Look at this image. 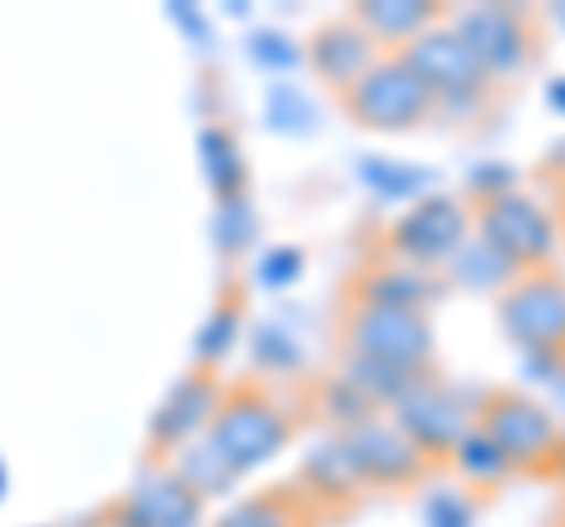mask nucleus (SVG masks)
I'll return each instance as SVG.
<instances>
[{
    "instance_id": "nucleus-1",
    "label": "nucleus",
    "mask_w": 565,
    "mask_h": 527,
    "mask_svg": "<svg viewBox=\"0 0 565 527\" xmlns=\"http://www.w3.org/2000/svg\"><path fill=\"white\" fill-rule=\"evenodd\" d=\"M344 340L353 348V358H373V363H392L405 373H419L434 354V321L429 311L415 306H353L344 321Z\"/></svg>"
},
{
    "instance_id": "nucleus-2",
    "label": "nucleus",
    "mask_w": 565,
    "mask_h": 527,
    "mask_svg": "<svg viewBox=\"0 0 565 527\" xmlns=\"http://www.w3.org/2000/svg\"><path fill=\"white\" fill-rule=\"evenodd\" d=\"M434 104L438 99L429 95V85H424L401 57L377 62L373 72L344 95L349 118L363 122V128H373V132H411L419 118H429Z\"/></svg>"
},
{
    "instance_id": "nucleus-3",
    "label": "nucleus",
    "mask_w": 565,
    "mask_h": 527,
    "mask_svg": "<svg viewBox=\"0 0 565 527\" xmlns=\"http://www.w3.org/2000/svg\"><path fill=\"white\" fill-rule=\"evenodd\" d=\"M481 433L490 438L494 448L509 456L514 471H542V466H556V452H561V424L546 406L514 391H494L486 406H481Z\"/></svg>"
},
{
    "instance_id": "nucleus-4",
    "label": "nucleus",
    "mask_w": 565,
    "mask_h": 527,
    "mask_svg": "<svg viewBox=\"0 0 565 527\" xmlns=\"http://www.w3.org/2000/svg\"><path fill=\"white\" fill-rule=\"evenodd\" d=\"M288 419H282V410L274 406L264 391H232L217 406V415H212V438L207 443L217 448L226 462H232L236 471H250V466H264L269 456L288 443Z\"/></svg>"
},
{
    "instance_id": "nucleus-5",
    "label": "nucleus",
    "mask_w": 565,
    "mask_h": 527,
    "mask_svg": "<svg viewBox=\"0 0 565 527\" xmlns=\"http://www.w3.org/2000/svg\"><path fill=\"white\" fill-rule=\"evenodd\" d=\"M500 325L527 354L565 358V278L537 269L509 283L500 297Z\"/></svg>"
},
{
    "instance_id": "nucleus-6",
    "label": "nucleus",
    "mask_w": 565,
    "mask_h": 527,
    "mask_svg": "<svg viewBox=\"0 0 565 527\" xmlns=\"http://www.w3.org/2000/svg\"><path fill=\"white\" fill-rule=\"evenodd\" d=\"M476 226H481V240L494 245L504 259H514L519 269L552 259V245H556L552 217L514 189L494 193V198H476Z\"/></svg>"
},
{
    "instance_id": "nucleus-7",
    "label": "nucleus",
    "mask_w": 565,
    "mask_h": 527,
    "mask_svg": "<svg viewBox=\"0 0 565 527\" xmlns=\"http://www.w3.org/2000/svg\"><path fill=\"white\" fill-rule=\"evenodd\" d=\"M457 39L467 43V52L481 62L486 76H519L527 57H533V33L527 20L509 6H476L457 20Z\"/></svg>"
},
{
    "instance_id": "nucleus-8",
    "label": "nucleus",
    "mask_w": 565,
    "mask_h": 527,
    "mask_svg": "<svg viewBox=\"0 0 565 527\" xmlns=\"http://www.w3.org/2000/svg\"><path fill=\"white\" fill-rule=\"evenodd\" d=\"M344 452L353 471H359L363 485H415L424 476V466H429V456H424L411 438H405L396 424H382V419H367V424L349 429L344 438Z\"/></svg>"
},
{
    "instance_id": "nucleus-9",
    "label": "nucleus",
    "mask_w": 565,
    "mask_h": 527,
    "mask_svg": "<svg viewBox=\"0 0 565 527\" xmlns=\"http://www.w3.org/2000/svg\"><path fill=\"white\" fill-rule=\"evenodd\" d=\"M401 62L429 85L434 99H471L486 85L481 62L471 57L452 29H424L415 43H405Z\"/></svg>"
},
{
    "instance_id": "nucleus-10",
    "label": "nucleus",
    "mask_w": 565,
    "mask_h": 527,
    "mask_svg": "<svg viewBox=\"0 0 565 527\" xmlns=\"http://www.w3.org/2000/svg\"><path fill=\"white\" fill-rule=\"evenodd\" d=\"M396 429L411 438L424 456L452 452L467 433V410L457 406V396L448 386H438L429 377H415V386L396 400Z\"/></svg>"
},
{
    "instance_id": "nucleus-11",
    "label": "nucleus",
    "mask_w": 565,
    "mask_h": 527,
    "mask_svg": "<svg viewBox=\"0 0 565 527\" xmlns=\"http://www.w3.org/2000/svg\"><path fill=\"white\" fill-rule=\"evenodd\" d=\"M467 245V207L434 193V198H419L411 213L392 226V250L415 259V264H438L457 255Z\"/></svg>"
},
{
    "instance_id": "nucleus-12",
    "label": "nucleus",
    "mask_w": 565,
    "mask_h": 527,
    "mask_svg": "<svg viewBox=\"0 0 565 527\" xmlns=\"http://www.w3.org/2000/svg\"><path fill=\"white\" fill-rule=\"evenodd\" d=\"M199 518L203 499L174 471H156L114 508V527H199Z\"/></svg>"
},
{
    "instance_id": "nucleus-13",
    "label": "nucleus",
    "mask_w": 565,
    "mask_h": 527,
    "mask_svg": "<svg viewBox=\"0 0 565 527\" xmlns=\"http://www.w3.org/2000/svg\"><path fill=\"white\" fill-rule=\"evenodd\" d=\"M311 62H316V72H321L326 85L349 95L353 85L377 66V39L359 20H334V24H326L321 33H316Z\"/></svg>"
},
{
    "instance_id": "nucleus-14",
    "label": "nucleus",
    "mask_w": 565,
    "mask_h": 527,
    "mask_svg": "<svg viewBox=\"0 0 565 527\" xmlns=\"http://www.w3.org/2000/svg\"><path fill=\"white\" fill-rule=\"evenodd\" d=\"M212 415H217V386H212V377H199V373L180 377L170 386L166 406L156 410V419H151V448L161 452V448L184 443V438L193 429H203Z\"/></svg>"
},
{
    "instance_id": "nucleus-15",
    "label": "nucleus",
    "mask_w": 565,
    "mask_h": 527,
    "mask_svg": "<svg viewBox=\"0 0 565 527\" xmlns=\"http://www.w3.org/2000/svg\"><path fill=\"white\" fill-rule=\"evenodd\" d=\"M434 14L438 6H429V0H367L353 20L382 43H405V39H419L434 24Z\"/></svg>"
},
{
    "instance_id": "nucleus-16",
    "label": "nucleus",
    "mask_w": 565,
    "mask_h": 527,
    "mask_svg": "<svg viewBox=\"0 0 565 527\" xmlns=\"http://www.w3.org/2000/svg\"><path fill=\"white\" fill-rule=\"evenodd\" d=\"M307 523H311L307 495H297V490H264V495L236 504L217 527H307Z\"/></svg>"
},
{
    "instance_id": "nucleus-17",
    "label": "nucleus",
    "mask_w": 565,
    "mask_h": 527,
    "mask_svg": "<svg viewBox=\"0 0 565 527\" xmlns=\"http://www.w3.org/2000/svg\"><path fill=\"white\" fill-rule=\"evenodd\" d=\"M519 264L514 259H504L494 245H486L481 236H476L471 245H462V250L452 255V278L462 288H481V292H494V288H509V283H519Z\"/></svg>"
},
{
    "instance_id": "nucleus-18",
    "label": "nucleus",
    "mask_w": 565,
    "mask_h": 527,
    "mask_svg": "<svg viewBox=\"0 0 565 527\" xmlns=\"http://www.w3.org/2000/svg\"><path fill=\"white\" fill-rule=\"evenodd\" d=\"M199 147H203V174H207V184L217 189V198L222 203L245 198V161H241L236 137L226 128H207L199 137Z\"/></svg>"
},
{
    "instance_id": "nucleus-19",
    "label": "nucleus",
    "mask_w": 565,
    "mask_h": 527,
    "mask_svg": "<svg viewBox=\"0 0 565 527\" xmlns=\"http://www.w3.org/2000/svg\"><path fill=\"white\" fill-rule=\"evenodd\" d=\"M307 481L316 485V499H353V495H359V485H363L340 438L311 452V462H307Z\"/></svg>"
},
{
    "instance_id": "nucleus-20",
    "label": "nucleus",
    "mask_w": 565,
    "mask_h": 527,
    "mask_svg": "<svg viewBox=\"0 0 565 527\" xmlns=\"http://www.w3.org/2000/svg\"><path fill=\"white\" fill-rule=\"evenodd\" d=\"M174 476H180L193 495H222V490H232L236 485V476L241 471L226 462V456L212 448V443H199V448H189L184 456H180V466H174Z\"/></svg>"
},
{
    "instance_id": "nucleus-21",
    "label": "nucleus",
    "mask_w": 565,
    "mask_h": 527,
    "mask_svg": "<svg viewBox=\"0 0 565 527\" xmlns=\"http://www.w3.org/2000/svg\"><path fill=\"white\" fill-rule=\"evenodd\" d=\"M419 373H405V367H392V363H373V358H353L344 381L359 386V391L373 400V406H396V400L411 391Z\"/></svg>"
},
{
    "instance_id": "nucleus-22",
    "label": "nucleus",
    "mask_w": 565,
    "mask_h": 527,
    "mask_svg": "<svg viewBox=\"0 0 565 527\" xmlns=\"http://www.w3.org/2000/svg\"><path fill=\"white\" fill-rule=\"evenodd\" d=\"M359 180L382 193V198H415L434 184V170H419V165H392L386 155H367L359 161Z\"/></svg>"
},
{
    "instance_id": "nucleus-23",
    "label": "nucleus",
    "mask_w": 565,
    "mask_h": 527,
    "mask_svg": "<svg viewBox=\"0 0 565 527\" xmlns=\"http://www.w3.org/2000/svg\"><path fill=\"white\" fill-rule=\"evenodd\" d=\"M429 292H434L429 278H419V273H411V269H377V273L363 283V302H373V306H415V311H424Z\"/></svg>"
},
{
    "instance_id": "nucleus-24",
    "label": "nucleus",
    "mask_w": 565,
    "mask_h": 527,
    "mask_svg": "<svg viewBox=\"0 0 565 527\" xmlns=\"http://www.w3.org/2000/svg\"><path fill=\"white\" fill-rule=\"evenodd\" d=\"M452 452H457V466H462V476H471V481H504L509 471H514V466H509V456L494 448L481 429H467L462 443H457Z\"/></svg>"
},
{
    "instance_id": "nucleus-25",
    "label": "nucleus",
    "mask_w": 565,
    "mask_h": 527,
    "mask_svg": "<svg viewBox=\"0 0 565 527\" xmlns=\"http://www.w3.org/2000/svg\"><path fill=\"white\" fill-rule=\"evenodd\" d=\"M269 118H274V128H282V132H311L316 128V109H311V99L297 90V85H274L269 90Z\"/></svg>"
},
{
    "instance_id": "nucleus-26",
    "label": "nucleus",
    "mask_w": 565,
    "mask_h": 527,
    "mask_svg": "<svg viewBox=\"0 0 565 527\" xmlns=\"http://www.w3.org/2000/svg\"><path fill=\"white\" fill-rule=\"evenodd\" d=\"M326 410H330V419L334 424H344V433L349 429H359V424H367V419H373V400H367L359 386H349L344 377L340 381H330V391H326Z\"/></svg>"
},
{
    "instance_id": "nucleus-27",
    "label": "nucleus",
    "mask_w": 565,
    "mask_h": 527,
    "mask_svg": "<svg viewBox=\"0 0 565 527\" xmlns=\"http://www.w3.org/2000/svg\"><path fill=\"white\" fill-rule=\"evenodd\" d=\"M255 358H259L264 367H278V373H282V367L292 373V367L302 363V348L292 344L288 330H278V325H259V330H255Z\"/></svg>"
},
{
    "instance_id": "nucleus-28",
    "label": "nucleus",
    "mask_w": 565,
    "mask_h": 527,
    "mask_svg": "<svg viewBox=\"0 0 565 527\" xmlns=\"http://www.w3.org/2000/svg\"><path fill=\"white\" fill-rule=\"evenodd\" d=\"M250 226H255V217H250V207H245V198H232V203L217 207V245L226 255H236L250 245V236H255Z\"/></svg>"
},
{
    "instance_id": "nucleus-29",
    "label": "nucleus",
    "mask_w": 565,
    "mask_h": 527,
    "mask_svg": "<svg viewBox=\"0 0 565 527\" xmlns=\"http://www.w3.org/2000/svg\"><path fill=\"white\" fill-rule=\"evenodd\" d=\"M236 330H241V311H236V306H222V311L203 325V335H199V363H217L226 348L236 344Z\"/></svg>"
},
{
    "instance_id": "nucleus-30",
    "label": "nucleus",
    "mask_w": 565,
    "mask_h": 527,
    "mask_svg": "<svg viewBox=\"0 0 565 527\" xmlns=\"http://www.w3.org/2000/svg\"><path fill=\"white\" fill-rule=\"evenodd\" d=\"M471 523H476V508L457 490H434L424 499V527H471Z\"/></svg>"
},
{
    "instance_id": "nucleus-31",
    "label": "nucleus",
    "mask_w": 565,
    "mask_h": 527,
    "mask_svg": "<svg viewBox=\"0 0 565 527\" xmlns=\"http://www.w3.org/2000/svg\"><path fill=\"white\" fill-rule=\"evenodd\" d=\"M302 250L297 245H288V250H269L264 255V264H259V283L264 288H288V283H297V273H302Z\"/></svg>"
},
{
    "instance_id": "nucleus-32",
    "label": "nucleus",
    "mask_w": 565,
    "mask_h": 527,
    "mask_svg": "<svg viewBox=\"0 0 565 527\" xmlns=\"http://www.w3.org/2000/svg\"><path fill=\"white\" fill-rule=\"evenodd\" d=\"M250 52H255L259 66H269V72H292V66L302 62V52H297L288 39H278V33H255Z\"/></svg>"
},
{
    "instance_id": "nucleus-33",
    "label": "nucleus",
    "mask_w": 565,
    "mask_h": 527,
    "mask_svg": "<svg viewBox=\"0 0 565 527\" xmlns=\"http://www.w3.org/2000/svg\"><path fill=\"white\" fill-rule=\"evenodd\" d=\"M546 104L565 114V76H561V80H552V90H546Z\"/></svg>"
},
{
    "instance_id": "nucleus-34",
    "label": "nucleus",
    "mask_w": 565,
    "mask_h": 527,
    "mask_svg": "<svg viewBox=\"0 0 565 527\" xmlns=\"http://www.w3.org/2000/svg\"><path fill=\"white\" fill-rule=\"evenodd\" d=\"M556 471L565 476V438H561V452H556Z\"/></svg>"
},
{
    "instance_id": "nucleus-35",
    "label": "nucleus",
    "mask_w": 565,
    "mask_h": 527,
    "mask_svg": "<svg viewBox=\"0 0 565 527\" xmlns=\"http://www.w3.org/2000/svg\"><path fill=\"white\" fill-rule=\"evenodd\" d=\"M556 20H565V6H556Z\"/></svg>"
},
{
    "instance_id": "nucleus-36",
    "label": "nucleus",
    "mask_w": 565,
    "mask_h": 527,
    "mask_svg": "<svg viewBox=\"0 0 565 527\" xmlns=\"http://www.w3.org/2000/svg\"><path fill=\"white\" fill-rule=\"evenodd\" d=\"M0 490H6V471H0Z\"/></svg>"
}]
</instances>
